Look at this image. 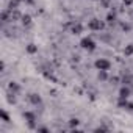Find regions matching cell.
<instances>
[{"label":"cell","instance_id":"cell-16","mask_svg":"<svg viewBox=\"0 0 133 133\" xmlns=\"http://www.w3.org/2000/svg\"><path fill=\"white\" fill-rule=\"evenodd\" d=\"M130 82H131V77H130V75L124 77V80H122V83H124V85H130Z\"/></svg>","mask_w":133,"mask_h":133},{"label":"cell","instance_id":"cell-6","mask_svg":"<svg viewBox=\"0 0 133 133\" xmlns=\"http://www.w3.org/2000/svg\"><path fill=\"white\" fill-rule=\"evenodd\" d=\"M28 100H30L33 105H41V103H42V100H41V97H39L38 94H28Z\"/></svg>","mask_w":133,"mask_h":133},{"label":"cell","instance_id":"cell-3","mask_svg":"<svg viewBox=\"0 0 133 133\" xmlns=\"http://www.w3.org/2000/svg\"><path fill=\"white\" fill-rule=\"evenodd\" d=\"M89 30H94V31H100L105 28V22L103 21H99V19H91V22L88 24Z\"/></svg>","mask_w":133,"mask_h":133},{"label":"cell","instance_id":"cell-21","mask_svg":"<svg viewBox=\"0 0 133 133\" xmlns=\"http://www.w3.org/2000/svg\"><path fill=\"white\" fill-rule=\"evenodd\" d=\"M111 82H113V83H114V85H116V83H117V82H119V78H117V77H113V78H111Z\"/></svg>","mask_w":133,"mask_h":133},{"label":"cell","instance_id":"cell-2","mask_svg":"<svg viewBox=\"0 0 133 133\" xmlns=\"http://www.w3.org/2000/svg\"><path fill=\"white\" fill-rule=\"evenodd\" d=\"M80 45H82L83 50H88V52L96 50V42H94L91 38H83V39L80 41Z\"/></svg>","mask_w":133,"mask_h":133},{"label":"cell","instance_id":"cell-8","mask_svg":"<svg viewBox=\"0 0 133 133\" xmlns=\"http://www.w3.org/2000/svg\"><path fill=\"white\" fill-rule=\"evenodd\" d=\"M82 31H83V25L82 24H74L72 25V33L74 35H80Z\"/></svg>","mask_w":133,"mask_h":133},{"label":"cell","instance_id":"cell-5","mask_svg":"<svg viewBox=\"0 0 133 133\" xmlns=\"http://www.w3.org/2000/svg\"><path fill=\"white\" fill-rule=\"evenodd\" d=\"M130 88H127V85L124 86V88H121V91H119V99H128L130 97Z\"/></svg>","mask_w":133,"mask_h":133},{"label":"cell","instance_id":"cell-18","mask_svg":"<svg viewBox=\"0 0 133 133\" xmlns=\"http://www.w3.org/2000/svg\"><path fill=\"white\" fill-rule=\"evenodd\" d=\"M130 28H131V27H130L128 24H122V30H125V31H130Z\"/></svg>","mask_w":133,"mask_h":133},{"label":"cell","instance_id":"cell-1","mask_svg":"<svg viewBox=\"0 0 133 133\" xmlns=\"http://www.w3.org/2000/svg\"><path fill=\"white\" fill-rule=\"evenodd\" d=\"M94 66L97 68V71H110L111 63H110L108 59H105V58H99V59H96Z\"/></svg>","mask_w":133,"mask_h":133},{"label":"cell","instance_id":"cell-17","mask_svg":"<svg viewBox=\"0 0 133 133\" xmlns=\"http://www.w3.org/2000/svg\"><path fill=\"white\" fill-rule=\"evenodd\" d=\"M127 111H133V103L131 102H127V107H125Z\"/></svg>","mask_w":133,"mask_h":133},{"label":"cell","instance_id":"cell-11","mask_svg":"<svg viewBox=\"0 0 133 133\" xmlns=\"http://www.w3.org/2000/svg\"><path fill=\"white\" fill-rule=\"evenodd\" d=\"M27 52L31 53V55L36 53V52H38V45H36V44H28V45H27Z\"/></svg>","mask_w":133,"mask_h":133},{"label":"cell","instance_id":"cell-20","mask_svg":"<svg viewBox=\"0 0 133 133\" xmlns=\"http://www.w3.org/2000/svg\"><path fill=\"white\" fill-rule=\"evenodd\" d=\"M124 5H133V0H124Z\"/></svg>","mask_w":133,"mask_h":133},{"label":"cell","instance_id":"cell-13","mask_svg":"<svg viewBox=\"0 0 133 133\" xmlns=\"http://www.w3.org/2000/svg\"><path fill=\"white\" fill-rule=\"evenodd\" d=\"M97 78H99L100 82H105V80L108 78V75H107V71H99V74H97Z\"/></svg>","mask_w":133,"mask_h":133},{"label":"cell","instance_id":"cell-15","mask_svg":"<svg viewBox=\"0 0 133 133\" xmlns=\"http://www.w3.org/2000/svg\"><path fill=\"white\" fill-rule=\"evenodd\" d=\"M0 116H2L3 122H10V116H8V113H6V111H2V113H0Z\"/></svg>","mask_w":133,"mask_h":133},{"label":"cell","instance_id":"cell-12","mask_svg":"<svg viewBox=\"0 0 133 133\" xmlns=\"http://www.w3.org/2000/svg\"><path fill=\"white\" fill-rule=\"evenodd\" d=\"M78 125H80V121H78L77 117H72V119L69 121V127H71V128H77Z\"/></svg>","mask_w":133,"mask_h":133},{"label":"cell","instance_id":"cell-7","mask_svg":"<svg viewBox=\"0 0 133 133\" xmlns=\"http://www.w3.org/2000/svg\"><path fill=\"white\" fill-rule=\"evenodd\" d=\"M116 19H117L116 13H113V11H111V13H108V14H107V19H105V21H107L108 24H114V22H116Z\"/></svg>","mask_w":133,"mask_h":133},{"label":"cell","instance_id":"cell-19","mask_svg":"<svg viewBox=\"0 0 133 133\" xmlns=\"http://www.w3.org/2000/svg\"><path fill=\"white\" fill-rule=\"evenodd\" d=\"M36 130H38V131H49V128H47V127H38Z\"/></svg>","mask_w":133,"mask_h":133},{"label":"cell","instance_id":"cell-4","mask_svg":"<svg viewBox=\"0 0 133 133\" xmlns=\"http://www.w3.org/2000/svg\"><path fill=\"white\" fill-rule=\"evenodd\" d=\"M24 117H25V121H27V124H28V128H38L36 127V116L33 114V113H30V111H25L24 113Z\"/></svg>","mask_w":133,"mask_h":133},{"label":"cell","instance_id":"cell-9","mask_svg":"<svg viewBox=\"0 0 133 133\" xmlns=\"http://www.w3.org/2000/svg\"><path fill=\"white\" fill-rule=\"evenodd\" d=\"M21 19H22V24H24V25H27V27L31 25V16H30V14H24Z\"/></svg>","mask_w":133,"mask_h":133},{"label":"cell","instance_id":"cell-14","mask_svg":"<svg viewBox=\"0 0 133 133\" xmlns=\"http://www.w3.org/2000/svg\"><path fill=\"white\" fill-rule=\"evenodd\" d=\"M10 89H11L13 92H19V91H21V86H19L17 83H14V82H11V83H10Z\"/></svg>","mask_w":133,"mask_h":133},{"label":"cell","instance_id":"cell-10","mask_svg":"<svg viewBox=\"0 0 133 133\" xmlns=\"http://www.w3.org/2000/svg\"><path fill=\"white\" fill-rule=\"evenodd\" d=\"M124 55H125V56H130V55H133V44H128V45H125V49H124Z\"/></svg>","mask_w":133,"mask_h":133}]
</instances>
